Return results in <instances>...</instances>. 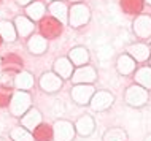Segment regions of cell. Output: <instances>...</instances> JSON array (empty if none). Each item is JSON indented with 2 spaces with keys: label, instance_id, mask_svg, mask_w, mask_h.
Here are the masks:
<instances>
[{
  "label": "cell",
  "instance_id": "obj_12",
  "mask_svg": "<svg viewBox=\"0 0 151 141\" xmlns=\"http://www.w3.org/2000/svg\"><path fill=\"white\" fill-rule=\"evenodd\" d=\"M13 24L16 27V32H18V37L27 40L29 37L35 33V22L30 21L26 14H19L13 19Z\"/></svg>",
  "mask_w": 151,
  "mask_h": 141
},
{
  "label": "cell",
  "instance_id": "obj_10",
  "mask_svg": "<svg viewBox=\"0 0 151 141\" xmlns=\"http://www.w3.org/2000/svg\"><path fill=\"white\" fill-rule=\"evenodd\" d=\"M113 103H115V95L110 90H97L92 97L91 103H89V108L92 111L102 113V111L110 110L113 106Z\"/></svg>",
  "mask_w": 151,
  "mask_h": 141
},
{
  "label": "cell",
  "instance_id": "obj_25",
  "mask_svg": "<svg viewBox=\"0 0 151 141\" xmlns=\"http://www.w3.org/2000/svg\"><path fill=\"white\" fill-rule=\"evenodd\" d=\"M102 141H129L127 132L121 127H111L107 128L102 135Z\"/></svg>",
  "mask_w": 151,
  "mask_h": 141
},
{
  "label": "cell",
  "instance_id": "obj_3",
  "mask_svg": "<svg viewBox=\"0 0 151 141\" xmlns=\"http://www.w3.org/2000/svg\"><path fill=\"white\" fill-rule=\"evenodd\" d=\"M150 100V90L138 84H130L124 90V103L130 108H143Z\"/></svg>",
  "mask_w": 151,
  "mask_h": 141
},
{
  "label": "cell",
  "instance_id": "obj_35",
  "mask_svg": "<svg viewBox=\"0 0 151 141\" xmlns=\"http://www.w3.org/2000/svg\"><path fill=\"white\" fill-rule=\"evenodd\" d=\"M148 62H150V67H151V57H150V60H148Z\"/></svg>",
  "mask_w": 151,
  "mask_h": 141
},
{
  "label": "cell",
  "instance_id": "obj_27",
  "mask_svg": "<svg viewBox=\"0 0 151 141\" xmlns=\"http://www.w3.org/2000/svg\"><path fill=\"white\" fill-rule=\"evenodd\" d=\"M10 138L13 141H35L34 133L29 132L27 128H24L22 125H18V127L11 128L10 130Z\"/></svg>",
  "mask_w": 151,
  "mask_h": 141
},
{
  "label": "cell",
  "instance_id": "obj_6",
  "mask_svg": "<svg viewBox=\"0 0 151 141\" xmlns=\"http://www.w3.org/2000/svg\"><path fill=\"white\" fill-rule=\"evenodd\" d=\"M96 92L97 89L92 84H76V86H72L70 97H72L73 103L80 105V106H86V105L91 103Z\"/></svg>",
  "mask_w": 151,
  "mask_h": 141
},
{
  "label": "cell",
  "instance_id": "obj_16",
  "mask_svg": "<svg viewBox=\"0 0 151 141\" xmlns=\"http://www.w3.org/2000/svg\"><path fill=\"white\" fill-rule=\"evenodd\" d=\"M48 41H50V40H46L42 33H34L32 37L27 38V41H26L27 51H29L32 56H43L45 52L48 51Z\"/></svg>",
  "mask_w": 151,
  "mask_h": 141
},
{
  "label": "cell",
  "instance_id": "obj_1",
  "mask_svg": "<svg viewBox=\"0 0 151 141\" xmlns=\"http://www.w3.org/2000/svg\"><path fill=\"white\" fill-rule=\"evenodd\" d=\"M91 18H92L91 8L86 3L81 2V3L70 5V10H68V26L72 29H81V27L88 26Z\"/></svg>",
  "mask_w": 151,
  "mask_h": 141
},
{
  "label": "cell",
  "instance_id": "obj_18",
  "mask_svg": "<svg viewBox=\"0 0 151 141\" xmlns=\"http://www.w3.org/2000/svg\"><path fill=\"white\" fill-rule=\"evenodd\" d=\"M67 57L70 59V62L76 67H83V65H89V60H91V54L86 46H75L68 51Z\"/></svg>",
  "mask_w": 151,
  "mask_h": 141
},
{
  "label": "cell",
  "instance_id": "obj_33",
  "mask_svg": "<svg viewBox=\"0 0 151 141\" xmlns=\"http://www.w3.org/2000/svg\"><path fill=\"white\" fill-rule=\"evenodd\" d=\"M145 5H150L151 6V0H145Z\"/></svg>",
  "mask_w": 151,
  "mask_h": 141
},
{
  "label": "cell",
  "instance_id": "obj_22",
  "mask_svg": "<svg viewBox=\"0 0 151 141\" xmlns=\"http://www.w3.org/2000/svg\"><path fill=\"white\" fill-rule=\"evenodd\" d=\"M119 6L124 14L138 16L145 8V0H119Z\"/></svg>",
  "mask_w": 151,
  "mask_h": 141
},
{
  "label": "cell",
  "instance_id": "obj_17",
  "mask_svg": "<svg viewBox=\"0 0 151 141\" xmlns=\"http://www.w3.org/2000/svg\"><path fill=\"white\" fill-rule=\"evenodd\" d=\"M75 130H76V135L88 138V136H91L96 132V120H94L92 116L83 114L81 118L75 120Z\"/></svg>",
  "mask_w": 151,
  "mask_h": 141
},
{
  "label": "cell",
  "instance_id": "obj_13",
  "mask_svg": "<svg viewBox=\"0 0 151 141\" xmlns=\"http://www.w3.org/2000/svg\"><path fill=\"white\" fill-rule=\"evenodd\" d=\"M68 10H70V6L65 2H62V0H51L48 3V13H50V16L58 19L64 26L68 24Z\"/></svg>",
  "mask_w": 151,
  "mask_h": 141
},
{
  "label": "cell",
  "instance_id": "obj_28",
  "mask_svg": "<svg viewBox=\"0 0 151 141\" xmlns=\"http://www.w3.org/2000/svg\"><path fill=\"white\" fill-rule=\"evenodd\" d=\"M11 97H13V92L8 89V87L0 86V108H6V106H10Z\"/></svg>",
  "mask_w": 151,
  "mask_h": 141
},
{
  "label": "cell",
  "instance_id": "obj_9",
  "mask_svg": "<svg viewBox=\"0 0 151 141\" xmlns=\"http://www.w3.org/2000/svg\"><path fill=\"white\" fill-rule=\"evenodd\" d=\"M132 32L138 40L151 38V14H138L132 21Z\"/></svg>",
  "mask_w": 151,
  "mask_h": 141
},
{
  "label": "cell",
  "instance_id": "obj_31",
  "mask_svg": "<svg viewBox=\"0 0 151 141\" xmlns=\"http://www.w3.org/2000/svg\"><path fill=\"white\" fill-rule=\"evenodd\" d=\"M67 2H72V5H73V3H81L83 0H67Z\"/></svg>",
  "mask_w": 151,
  "mask_h": 141
},
{
  "label": "cell",
  "instance_id": "obj_14",
  "mask_svg": "<svg viewBox=\"0 0 151 141\" xmlns=\"http://www.w3.org/2000/svg\"><path fill=\"white\" fill-rule=\"evenodd\" d=\"M115 67H116V71L121 76H130L137 71V62L130 57L127 52H122V54L118 56Z\"/></svg>",
  "mask_w": 151,
  "mask_h": 141
},
{
  "label": "cell",
  "instance_id": "obj_5",
  "mask_svg": "<svg viewBox=\"0 0 151 141\" xmlns=\"http://www.w3.org/2000/svg\"><path fill=\"white\" fill-rule=\"evenodd\" d=\"M64 30V24L54 19L52 16H46L38 22V33H42L46 40H54L60 37Z\"/></svg>",
  "mask_w": 151,
  "mask_h": 141
},
{
  "label": "cell",
  "instance_id": "obj_19",
  "mask_svg": "<svg viewBox=\"0 0 151 141\" xmlns=\"http://www.w3.org/2000/svg\"><path fill=\"white\" fill-rule=\"evenodd\" d=\"M52 71L65 81V79L72 78L73 71H75V65L70 62L68 57H58L54 60V63H52Z\"/></svg>",
  "mask_w": 151,
  "mask_h": 141
},
{
  "label": "cell",
  "instance_id": "obj_8",
  "mask_svg": "<svg viewBox=\"0 0 151 141\" xmlns=\"http://www.w3.org/2000/svg\"><path fill=\"white\" fill-rule=\"evenodd\" d=\"M70 81L73 86L76 84H94L97 81V70L92 65H83V67H76L73 71Z\"/></svg>",
  "mask_w": 151,
  "mask_h": 141
},
{
  "label": "cell",
  "instance_id": "obj_23",
  "mask_svg": "<svg viewBox=\"0 0 151 141\" xmlns=\"http://www.w3.org/2000/svg\"><path fill=\"white\" fill-rule=\"evenodd\" d=\"M0 37L6 43H14L19 38L13 21H8V19H2L0 21Z\"/></svg>",
  "mask_w": 151,
  "mask_h": 141
},
{
  "label": "cell",
  "instance_id": "obj_34",
  "mask_svg": "<svg viewBox=\"0 0 151 141\" xmlns=\"http://www.w3.org/2000/svg\"><path fill=\"white\" fill-rule=\"evenodd\" d=\"M2 45H3V38L0 37V46H2Z\"/></svg>",
  "mask_w": 151,
  "mask_h": 141
},
{
  "label": "cell",
  "instance_id": "obj_30",
  "mask_svg": "<svg viewBox=\"0 0 151 141\" xmlns=\"http://www.w3.org/2000/svg\"><path fill=\"white\" fill-rule=\"evenodd\" d=\"M0 141H13V140H11L10 135H8V136H0Z\"/></svg>",
  "mask_w": 151,
  "mask_h": 141
},
{
  "label": "cell",
  "instance_id": "obj_4",
  "mask_svg": "<svg viewBox=\"0 0 151 141\" xmlns=\"http://www.w3.org/2000/svg\"><path fill=\"white\" fill-rule=\"evenodd\" d=\"M52 133L54 141H73L76 136L75 124L67 119H58L52 124Z\"/></svg>",
  "mask_w": 151,
  "mask_h": 141
},
{
  "label": "cell",
  "instance_id": "obj_24",
  "mask_svg": "<svg viewBox=\"0 0 151 141\" xmlns=\"http://www.w3.org/2000/svg\"><path fill=\"white\" fill-rule=\"evenodd\" d=\"M134 79H135V84L145 87L146 90H151V67L150 65L138 67L137 71L134 73Z\"/></svg>",
  "mask_w": 151,
  "mask_h": 141
},
{
  "label": "cell",
  "instance_id": "obj_26",
  "mask_svg": "<svg viewBox=\"0 0 151 141\" xmlns=\"http://www.w3.org/2000/svg\"><path fill=\"white\" fill-rule=\"evenodd\" d=\"M34 138L35 141H52L54 140V133H52V125L48 124H40L34 130Z\"/></svg>",
  "mask_w": 151,
  "mask_h": 141
},
{
  "label": "cell",
  "instance_id": "obj_15",
  "mask_svg": "<svg viewBox=\"0 0 151 141\" xmlns=\"http://www.w3.org/2000/svg\"><path fill=\"white\" fill-rule=\"evenodd\" d=\"M19 122H21L19 125H22L24 128H27L29 132H32V133H34L35 128L38 127L40 124H43V114H42V111H40L38 108H34V106H32L30 110L27 111L21 119H19Z\"/></svg>",
  "mask_w": 151,
  "mask_h": 141
},
{
  "label": "cell",
  "instance_id": "obj_11",
  "mask_svg": "<svg viewBox=\"0 0 151 141\" xmlns=\"http://www.w3.org/2000/svg\"><path fill=\"white\" fill-rule=\"evenodd\" d=\"M126 52L135 60L137 63H145L148 62L150 57H151V49H150V45H146L145 41H134V43H129L126 46Z\"/></svg>",
  "mask_w": 151,
  "mask_h": 141
},
{
  "label": "cell",
  "instance_id": "obj_29",
  "mask_svg": "<svg viewBox=\"0 0 151 141\" xmlns=\"http://www.w3.org/2000/svg\"><path fill=\"white\" fill-rule=\"evenodd\" d=\"M32 2H35V0H14V3L18 6H22V8H26V6H29Z\"/></svg>",
  "mask_w": 151,
  "mask_h": 141
},
{
  "label": "cell",
  "instance_id": "obj_21",
  "mask_svg": "<svg viewBox=\"0 0 151 141\" xmlns=\"http://www.w3.org/2000/svg\"><path fill=\"white\" fill-rule=\"evenodd\" d=\"M13 86L16 90H27L29 92L35 86V76L27 70H22L14 75L13 78Z\"/></svg>",
  "mask_w": 151,
  "mask_h": 141
},
{
  "label": "cell",
  "instance_id": "obj_2",
  "mask_svg": "<svg viewBox=\"0 0 151 141\" xmlns=\"http://www.w3.org/2000/svg\"><path fill=\"white\" fill-rule=\"evenodd\" d=\"M30 108H32V95H30V92H27V90H16V92H13L10 106H8L11 116L21 119Z\"/></svg>",
  "mask_w": 151,
  "mask_h": 141
},
{
  "label": "cell",
  "instance_id": "obj_32",
  "mask_svg": "<svg viewBox=\"0 0 151 141\" xmlns=\"http://www.w3.org/2000/svg\"><path fill=\"white\" fill-rule=\"evenodd\" d=\"M143 141H151V133H150V135H146V136H145V140H143Z\"/></svg>",
  "mask_w": 151,
  "mask_h": 141
},
{
  "label": "cell",
  "instance_id": "obj_7",
  "mask_svg": "<svg viewBox=\"0 0 151 141\" xmlns=\"http://www.w3.org/2000/svg\"><path fill=\"white\" fill-rule=\"evenodd\" d=\"M38 86L45 94H56L64 87V79L58 76L54 71H45L38 78Z\"/></svg>",
  "mask_w": 151,
  "mask_h": 141
},
{
  "label": "cell",
  "instance_id": "obj_20",
  "mask_svg": "<svg viewBox=\"0 0 151 141\" xmlns=\"http://www.w3.org/2000/svg\"><path fill=\"white\" fill-rule=\"evenodd\" d=\"M46 11H48V5L43 2H40V0H35V2H32L29 6L24 8V14H26L30 21H34L35 24L40 22L43 18H46Z\"/></svg>",
  "mask_w": 151,
  "mask_h": 141
}]
</instances>
